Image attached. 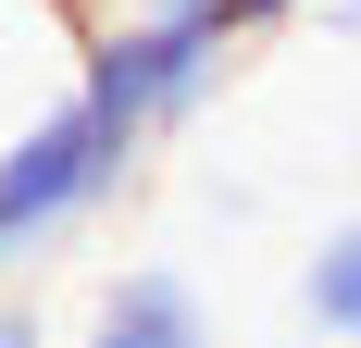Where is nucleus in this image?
Returning <instances> with one entry per match:
<instances>
[{
    "mask_svg": "<svg viewBox=\"0 0 361 348\" xmlns=\"http://www.w3.org/2000/svg\"><path fill=\"white\" fill-rule=\"evenodd\" d=\"M250 37L224 25V0H100V25H87V63H75V100L100 112L125 149H162L187 137L212 87L237 75Z\"/></svg>",
    "mask_w": 361,
    "mask_h": 348,
    "instance_id": "f257e3e1",
    "label": "nucleus"
},
{
    "mask_svg": "<svg viewBox=\"0 0 361 348\" xmlns=\"http://www.w3.org/2000/svg\"><path fill=\"white\" fill-rule=\"evenodd\" d=\"M137 174H149V149H125L87 100H50L25 137H0V286L50 274L75 237H100L137 199Z\"/></svg>",
    "mask_w": 361,
    "mask_h": 348,
    "instance_id": "f03ea898",
    "label": "nucleus"
},
{
    "mask_svg": "<svg viewBox=\"0 0 361 348\" xmlns=\"http://www.w3.org/2000/svg\"><path fill=\"white\" fill-rule=\"evenodd\" d=\"M100 0H0V137H25L50 100H75Z\"/></svg>",
    "mask_w": 361,
    "mask_h": 348,
    "instance_id": "7ed1b4c3",
    "label": "nucleus"
},
{
    "mask_svg": "<svg viewBox=\"0 0 361 348\" xmlns=\"http://www.w3.org/2000/svg\"><path fill=\"white\" fill-rule=\"evenodd\" d=\"M75 348H212V299H200L175 261H125V274L87 299V336Z\"/></svg>",
    "mask_w": 361,
    "mask_h": 348,
    "instance_id": "20e7f679",
    "label": "nucleus"
},
{
    "mask_svg": "<svg viewBox=\"0 0 361 348\" xmlns=\"http://www.w3.org/2000/svg\"><path fill=\"white\" fill-rule=\"evenodd\" d=\"M299 323L324 348H361V211L312 237V261H299Z\"/></svg>",
    "mask_w": 361,
    "mask_h": 348,
    "instance_id": "39448f33",
    "label": "nucleus"
},
{
    "mask_svg": "<svg viewBox=\"0 0 361 348\" xmlns=\"http://www.w3.org/2000/svg\"><path fill=\"white\" fill-rule=\"evenodd\" d=\"M299 13H312V0H224V25H237V37H274V25H299Z\"/></svg>",
    "mask_w": 361,
    "mask_h": 348,
    "instance_id": "423d86ee",
    "label": "nucleus"
},
{
    "mask_svg": "<svg viewBox=\"0 0 361 348\" xmlns=\"http://www.w3.org/2000/svg\"><path fill=\"white\" fill-rule=\"evenodd\" d=\"M0 348H50V323H37L25 286H0Z\"/></svg>",
    "mask_w": 361,
    "mask_h": 348,
    "instance_id": "0eeeda50",
    "label": "nucleus"
},
{
    "mask_svg": "<svg viewBox=\"0 0 361 348\" xmlns=\"http://www.w3.org/2000/svg\"><path fill=\"white\" fill-rule=\"evenodd\" d=\"M336 25H349V50H361V0H336Z\"/></svg>",
    "mask_w": 361,
    "mask_h": 348,
    "instance_id": "6e6552de",
    "label": "nucleus"
},
{
    "mask_svg": "<svg viewBox=\"0 0 361 348\" xmlns=\"http://www.w3.org/2000/svg\"><path fill=\"white\" fill-rule=\"evenodd\" d=\"M299 348H324V336H299Z\"/></svg>",
    "mask_w": 361,
    "mask_h": 348,
    "instance_id": "1a4fd4ad",
    "label": "nucleus"
}]
</instances>
